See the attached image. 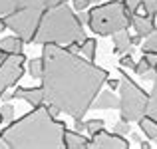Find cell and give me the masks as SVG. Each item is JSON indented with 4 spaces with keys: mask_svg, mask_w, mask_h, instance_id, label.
Instances as JSON below:
<instances>
[{
    "mask_svg": "<svg viewBox=\"0 0 157 149\" xmlns=\"http://www.w3.org/2000/svg\"><path fill=\"white\" fill-rule=\"evenodd\" d=\"M0 113H2V121H12L14 119V107L10 105V103H6V105H2V109H0Z\"/></svg>",
    "mask_w": 157,
    "mask_h": 149,
    "instance_id": "cell-24",
    "label": "cell"
},
{
    "mask_svg": "<svg viewBox=\"0 0 157 149\" xmlns=\"http://www.w3.org/2000/svg\"><path fill=\"white\" fill-rule=\"evenodd\" d=\"M113 133L121 135V137H123V135H127V133H129V121H123V119H121V121H117L113 125Z\"/></svg>",
    "mask_w": 157,
    "mask_h": 149,
    "instance_id": "cell-23",
    "label": "cell"
},
{
    "mask_svg": "<svg viewBox=\"0 0 157 149\" xmlns=\"http://www.w3.org/2000/svg\"><path fill=\"white\" fill-rule=\"evenodd\" d=\"M18 8V0H0V16H6Z\"/></svg>",
    "mask_w": 157,
    "mask_h": 149,
    "instance_id": "cell-19",
    "label": "cell"
},
{
    "mask_svg": "<svg viewBox=\"0 0 157 149\" xmlns=\"http://www.w3.org/2000/svg\"><path fill=\"white\" fill-rule=\"evenodd\" d=\"M155 76H157V68H151V70H147V72L143 74L141 78H143V80H151V82H153Z\"/></svg>",
    "mask_w": 157,
    "mask_h": 149,
    "instance_id": "cell-31",
    "label": "cell"
},
{
    "mask_svg": "<svg viewBox=\"0 0 157 149\" xmlns=\"http://www.w3.org/2000/svg\"><path fill=\"white\" fill-rule=\"evenodd\" d=\"M155 147H157V137H155Z\"/></svg>",
    "mask_w": 157,
    "mask_h": 149,
    "instance_id": "cell-43",
    "label": "cell"
},
{
    "mask_svg": "<svg viewBox=\"0 0 157 149\" xmlns=\"http://www.w3.org/2000/svg\"><path fill=\"white\" fill-rule=\"evenodd\" d=\"M90 6V2L88 0H74V8H76L78 12H82V10H86V8Z\"/></svg>",
    "mask_w": 157,
    "mask_h": 149,
    "instance_id": "cell-29",
    "label": "cell"
},
{
    "mask_svg": "<svg viewBox=\"0 0 157 149\" xmlns=\"http://www.w3.org/2000/svg\"><path fill=\"white\" fill-rule=\"evenodd\" d=\"M131 139H133V141H135V143H139V141H141V137H139V135H137V133H135V135H131Z\"/></svg>",
    "mask_w": 157,
    "mask_h": 149,
    "instance_id": "cell-38",
    "label": "cell"
},
{
    "mask_svg": "<svg viewBox=\"0 0 157 149\" xmlns=\"http://www.w3.org/2000/svg\"><path fill=\"white\" fill-rule=\"evenodd\" d=\"M131 26L135 28L141 38H147L151 32L155 30V22H153V16H147V14H131Z\"/></svg>",
    "mask_w": 157,
    "mask_h": 149,
    "instance_id": "cell-10",
    "label": "cell"
},
{
    "mask_svg": "<svg viewBox=\"0 0 157 149\" xmlns=\"http://www.w3.org/2000/svg\"><path fill=\"white\" fill-rule=\"evenodd\" d=\"M74 129L80 131V133L86 131V121H84V119H74Z\"/></svg>",
    "mask_w": 157,
    "mask_h": 149,
    "instance_id": "cell-30",
    "label": "cell"
},
{
    "mask_svg": "<svg viewBox=\"0 0 157 149\" xmlns=\"http://www.w3.org/2000/svg\"><path fill=\"white\" fill-rule=\"evenodd\" d=\"M123 4H125V8L133 14V12L139 10V6H141V0H123Z\"/></svg>",
    "mask_w": 157,
    "mask_h": 149,
    "instance_id": "cell-28",
    "label": "cell"
},
{
    "mask_svg": "<svg viewBox=\"0 0 157 149\" xmlns=\"http://www.w3.org/2000/svg\"><path fill=\"white\" fill-rule=\"evenodd\" d=\"M42 72H44L42 58H32V60H28V74H30L32 78L40 80V78H42Z\"/></svg>",
    "mask_w": 157,
    "mask_h": 149,
    "instance_id": "cell-18",
    "label": "cell"
},
{
    "mask_svg": "<svg viewBox=\"0 0 157 149\" xmlns=\"http://www.w3.org/2000/svg\"><path fill=\"white\" fill-rule=\"evenodd\" d=\"M64 147L68 149H88V139L80 131H64Z\"/></svg>",
    "mask_w": 157,
    "mask_h": 149,
    "instance_id": "cell-13",
    "label": "cell"
},
{
    "mask_svg": "<svg viewBox=\"0 0 157 149\" xmlns=\"http://www.w3.org/2000/svg\"><path fill=\"white\" fill-rule=\"evenodd\" d=\"M88 2H90V4H98V2H100V0H88Z\"/></svg>",
    "mask_w": 157,
    "mask_h": 149,
    "instance_id": "cell-40",
    "label": "cell"
},
{
    "mask_svg": "<svg viewBox=\"0 0 157 149\" xmlns=\"http://www.w3.org/2000/svg\"><path fill=\"white\" fill-rule=\"evenodd\" d=\"M137 123H139V129H141L149 139H155L157 137V119L149 117V115H145V117L141 115V117L137 119Z\"/></svg>",
    "mask_w": 157,
    "mask_h": 149,
    "instance_id": "cell-15",
    "label": "cell"
},
{
    "mask_svg": "<svg viewBox=\"0 0 157 149\" xmlns=\"http://www.w3.org/2000/svg\"><path fill=\"white\" fill-rule=\"evenodd\" d=\"M42 92L46 105L74 119H84L107 82V70L58 44H42Z\"/></svg>",
    "mask_w": 157,
    "mask_h": 149,
    "instance_id": "cell-1",
    "label": "cell"
},
{
    "mask_svg": "<svg viewBox=\"0 0 157 149\" xmlns=\"http://www.w3.org/2000/svg\"><path fill=\"white\" fill-rule=\"evenodd\" d=\"M96 50H98V44H96V40H94V38H86L84 42L80 44V52L84 54L86 60H90V62L96 60Z\"/></svg>",
    "mask_w": 157,
    "mask_h": 149,
    "instance_id": "cell-17",
    "label": "cell"
},
{
    "mask_svg": "<svg viewBox=\"0 0 157 149\" xmlns=\"http://www.w3.org/2000/svg\"><path fill=\"white\" fill-rule=\"evenodd\" d=\"M113 36V52L119 54V56H123V54H129L131 52V38L129 34H127L125 30H119L115 32Z\"/></svg>",
    "mask_w": 157,
    "mask_h": 149,
    "instance_id": "cell-12",
    "label": "cell"
},
{
    "mask_svg": "<svg viewBox=\"0 0 157 149\" xmlns=\"http://www.w3.org/2000/svg\"><path fill=\"white\" fill-rule=\"evenodd\" d=\"M143 58H145L153 68H157V52H153V50H143Z\"/></svg>",
    "mask_w": 157,
    "mask_h": 149,
    "instance_id": "cell-27",
    "label": "cell"
},
{
    "mask_svg": "<svg viewBox=\"0 0 157 149\" xmlns=\"http://www.w3.org/2000/svg\"><path fill=\"white\" fill-rule=\"evenodd\" d=\"M119 66H121V68H129V70L135 68V62H133V58H131V52L129 54H123V58L119 60Z\"/></svg>",
    "mask_w": 157,
    "mask_h": 149,
    "instance_id": "cell-26",
    "label": "cell"
},
{
    "mask_svg": "<svg viewBox=\"0 0 157 149\" xmlns=\"http://www.w3.org/2000/svg\"><path fill=\"white\" fill-rule=\"evenodd\" d=\"M44 10H46L44 6H22L16 8L10 14H6L2 20L6 24V28H10L14 34H18V38L24 44H32Z\"/></svg>",
    "mask_w": 157,
    "mask_h": 149,
    "instance_id": "cell-6",
    "label": "cell"
},
{
    "mask_svg": "<svg viewBox=\"0 0 157 149\" xmlns=\"http://www.w3.org/2000/svg\"><path fill=\"white\" fill-rule=\"evenodd\" d=\"M141 36H139V34H135V36H131V44H139V42H141Z\"/></svg>",
    "mask_w": 157,
    "mask_h": 149,
    "instance_id": "cell-35",
    "label": "cell"
},
{
    "mask_svg": "<svg viewBox=\"0 0 157 149\" xmlns=\"http://www.w3.org/2000/svg\"><path fill=\"white\" fill-rule=\"evenodd\" d=\"M151 68H153V66H151L149 62L145 60V58H141V60L135 64V68H133V70H135V74H137V76H143V74H145L147 70H151Z\"/></svg>",
    "mask_w": 157,
    "mask_h": 149,
    "instance_id": "cell-22",
    "label": "cell"
},
{
    "mask_svg": "<svg viewBox=\"0 0 157 149\" xmlns=\"http://www.w3.org/2000/svg\"><path fill=\"white\" fill-rule=\"evenodd\" d=\"M0 123H2V113H0Z\"/></svg>",
    "mask_w": 157,
    "mask_h": 149,
    "instance_id": "cell-42",
    "label": "cell"
},
{
    "mask_svg": "<svg viewBox=\"0 0 157 149\" xmlns=\"http://www.w3.org/2000/svg\"><path fill=\"white\" fill-rule=\"evenodd\" d=\"M145 115L157 119V76H155V80H153V90H151V94H149V99H147Z\"/></svg>",
    "mask_w": 157,
    "mask_h": 149,
    "instance_id": "cell-16",
    "label": "cell"
},
{
    "mask_svg": "<svg viewBox=\"0 0 157 149\" xmlns=\"http://www.w3.org/2000/svg\"><path fill=\"white\" fill-rule=\"evenodd\" d=\"M66 2V0H46V8H52V6H58V4Z\"/></svg>",
    "mask_w": 157,
    "mask_h": 149,
    "instance_id": "cell-34",
    "label": "cell"
},
{
    "mask_svg": "<svg viewBox=\"0 0 157 149\" xmlns=\"http://www.w3.org/2000/svg\"><path fill=\"white\" fill-rule=\"evenodd\" d=\"M0 52L2 54H20L24 52V42L18 36H8L0 40Z\"/></svg>",
    "mask_w": 157,
    "mask_h": 149,
    "instance_id": "cell-14",
    "label": "cell"
},
{
    "mask_svg": "<svg viewBox=\"0 0 157 149\" xmlns=\"http://www.w3.org/2000/svg\"><path fill=\"white\" fill-rule=\"evenodd\" d=\"M119 115L123 121H137L141 115H145L149 94L141 90L125 72H119Z\"/></svg>",
    "mask_w": 157,
    "mask_h": 149,
    "instance_id": "cell-5",
    "label": "cell"
},
{
    "mask_svg": "<svg viewBox=\"0 0 157 149\" xmlns=\"http://www.w3.org/2000/svg\"><path fill=\"white\" fill-rule=\"evenodd\" d=\"M139 143H141V149H149V147H151L147 141H139Z\"/></svg>",
    "mask_w": 157,
    "mask_h": 149,
    "instance_id": "cell-37",
    "label": "cell"
},
{
    "mask_svg": "<svg viewBox=\"0 0 157 149\" xmlns=\"http://www.w3.org/2000/svg\"><path fill=\"white\" fill-rule=\"evenodd\" d=\"M101 127H104V119H90V121H86V131H88L90 135L100 131Z\"/></svg>",
    "mask_w": 157,
    "mask_h": 149,
    "instance_id": "cell-20",
    "label": "cell"
},
{
    "mask_svg": "<svg viewBox=\"0 0 157 149\" xmlns=\"http://www.w3.org/2000/svg\"><path fill=\"white\" fill-rule=\"evenodd\" d=\"M88 24L94 34L111 36L119 30H127L131 26V12L125 8L123 2L111 0L105 4H98L88 12Z\"/></svg>",
    "mask_w": 157,
    "mask_h": 149,
    "instance_id": "cell-4",
    "label": "cell"
},
{
    "mask_svg": "<svg viewBox=\"0 0 157 149\" xmlns=\"http://www.w3.org/2000/svg\"><path fill=\"white\" fill-rule=\"evenodd\" d=\"M4 30H6V24H4V20L2 18H0V34H2V32Z\"/></svg>",
    "mask_w": 157,
    "mask_h": 149,
    "instance_id": "cell-36",
    "label": "cell"
},
{
    "mask_svg": "<svg viewBox=\"0 0 157 149\" xmlns=\"http://www.w3.org/2000/svg\"><path fill=\"white\" fill-rule=\"evenodd\" d=\"M24 99L26 103H30L32 107H36V105H42L44 103V92H42V88H16L14 90V94H12V99Z\"/></svg>",
    "mask_w": 157,
    "mask_h": 149,
    "instance_id": "cell-9",
    "label": "cell"
},
{
    "mask_svg": "<svg viewBox=\"0 0 157 149\" xmlns=\"http://www.w3.org/2000/svg\"><path fill=\"white\" fill-rule=\"evenodd\" d=\"M2 58H4V54H2V52H0V60H2Z\"/></svg>",
    "mask_w": 157,
    "mask_h": 149,
    "instance_id": "cell-41",
    "label": "cell"
},
{
    "mask_svg": "<svg viewBox=\"0 0 157 149\" xmlns=\"http://www.w3.org/2000/svg\"><path fill=\"white\" fill-rule=\"evenodd\" d=\"M143 50H153V52H157V30H153L149 36H147Z\"/></svg>",
    "mask_w": 157,
    "mask_h": 149,
    "instance_id": "cell-25",
    "label": "cell"
},
{
    "mask_svg": "<svg viewBox=\"0 0 157 149\" xmlns=\"http://www.w3.org/2000/svg\"><path fill=\"white\" fill-rule=\"evenodd\" d=\"M88 18H90L88 12H84V10H82V12H80V16H78V20H80L82 24H88Z\"/></svg>",
    "mask_w": 157,
    "mask_h": 149,
    "instance_id": "cell-32",
    "label": "cell"
},
{
    "mask_svg": "<svg viewBox=\"0 0 157 149\" xmlns=\"http://www.w3.org/2000/svg\"><path fill=\"white\" fill-rule=\"evenodd\" d=\"M86 40L84 24L78 20L74 10L66 2L58 6L46 8L40 18V24L36 28V34L32 44H58L68 46L72 42L82 44Z\"/></svg>",
    "mask_w": 157,
    "mask_h": 149,
    "instance_id": "cell-3",
    "label": "cell"
},
{
    "mask_svg": "<svg viewBox=\"0 0 157 149\" xmlns=\"http://www.w3.org/2000/svg\"><path fill=\"white\" fill-rule=\"evenodd\" d=\"M107 86H109L111 90H117L119 88V80H109V78H107Z\"/></svg>",
    "mask_w": 157,
    "mask_h": 149,
    "instance_id": "cell-33",
    "label": "cell"
},
{
    "mask_svg": "<svg viewBox=\"0 0 157 149\" xmlns=\"http://www.w3.org/2000/svg\"><path fill=\"white\" fill-rule=\"evenodd\" d=\"M94 109H117L119 107V97L113 96V90L111 92H101L98 94L96 99L92 101Z\"/></svg>",
    "mask_w": 157,
    "mask_h": 149,
    "instance_id": "cell-11",
    "label": "cell"
},
{
    "mask_svg": "<svg viewBox=\"0 0 157 149\" xmlns=\"http://www.w3.org/2000/svg\"><path fill=\"white\" fill-rule=\"evenodd\" d=\"M117 2H123V0H117Z\"/></svg>",
    "mask_w": 157,
    "mask_h": 149,
    "instance_id": "cell-44",
    "label": "cell"
},
{
    "mask_svg": "<svg viewBox=\"0 0 157 149\" xmlns=\"http://www.w3.org/2000/svg\"><path fill=\"white\" fill-rule=\"evenodd\" d=\"M64 131L66 123L58 121L48 105H36L18 121L12 119L2 137L10 149H64Z\"/></svg>",
    "mask_w": 157,
    "mask_h": 149,
    "instance_id": "cell-2",
    "label": "cell"
},
{
    "mask_svg": "<svg viewBox=\"0 0 157 149\" xmlns=\"http://www.w3.org/2000/svg\"><path fill=\"white\" fill-rule=\"evenodd\" d=\"M24 64H26L24 52L4 54V58L0 60V97H4L8 88L20 82V78L24 76Z\"/></svg>",
    "mask_w": 157,
    "mask_h": 149,
    "instance_id": "cell-7",
    "label": "cell"
},
{
    "mask_svg": "<svg viewBox=\"0 0 157 149\" xmlns=\"http://www.w3.org/2000/svg\"><path fill=\"white\" fill-rule=\"evenodd\" d=\"M2 147H6V141H4V137L0 135V149H2Z\"/></svg>",
    "mask_w": 157,
    "mask_h": 149,
    "instance_id": "cell-39",
    "label": "cell"
},
{
    "mask_svg": "<svg viewBox=\"0 0 157 149\" xmlns=\"http://www.w3.org/2000/svg\"><path fill=\"white\" fill-rule=\"evenodd\" d=\"M141 6L147 16H157V0H141Z\"/></svg>",
    "mask_w": 157,
    "mask_h": 149,
    "instance_id": "cell-21",
    "label": "cell"
},
{
    "mask_svg": "<svg viewBox=\"0 0 157 149\" xmlns=\"http://www.w3.org/2000/svg\"><path fill=\"white\" fill-rule=\"evenodd\" d=\"M88 149H129V141L117 133L104 131V127H101L88 141Z\"/></svg>",
    "mask_w": 157,
    "mask_h": 149,
    "instance_id": "cell-8",
    "label": "cell"
}]
</instances>
